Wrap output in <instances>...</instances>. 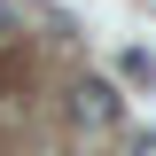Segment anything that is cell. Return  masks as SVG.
Instances as JSON below:
<instances>
[{
    "instance_id": "cell-1",
    "label": "cell",
    "mask_w": 156,
    "mask_h": 156,
    "mask_svg": "<svg viewBox=\"0 0 156 156\" xmlns=\"http://www.w3.org/2000/svg\"><path fill=\"white\" fill-rule=\"evenodd\" d=\"M117 109H125V101H117L109 78H78V86H70V133L78 140H101L117 125Z\"/></svg>"
},
{
    "instance_id": "cell-2",
    "label": "cell",
    "mask_w": 156,
    "mask_h": 156,
    "mask_svg": "<svg viewBox=\"0 0 156 156\" xmlns=\"http://www.w3.org/2000/svg\"><path fill=\"white\" fill-rule=\"evenodd\" d=\"M125 78H133V86H156V55H140V47H133V55H125Z\"/></svg>"
},
{
    "instance_id": "cell-3",
    "label": "cell",
    "mask_w": 156,
    "mask_h": 156,
    "mask_svg": "<svg viewBox=\"0 0 156 156\" xmlns=\"http://www.w3.org/2000/svg\"><path fill=\"white\" fill-rule=\"evenodd\" d=\"M133 156H156V133H140V140H133Z\"/></svg>"
}]
</instances>
